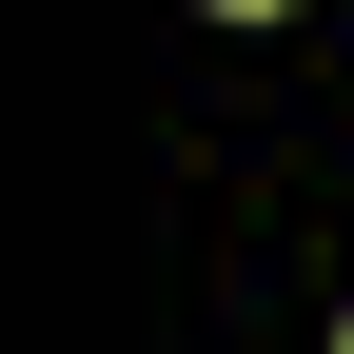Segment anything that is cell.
Wrapping results in <instances>:
<instances>
[{
	"label": "cell",
	"mask_w": 354,
	"mask_h": 354,
	"mask_svg": "<svg viewBox=\"0 0 354 354\" xmlns=\"http://www.w3.org/2000/svg\"><path fill=\"white\" fill-rule=\"evenodd\" d=\"M335 354H354V335H335Z\"/></svg>",
	"instance_id": "1"
}]
</instances>
